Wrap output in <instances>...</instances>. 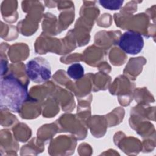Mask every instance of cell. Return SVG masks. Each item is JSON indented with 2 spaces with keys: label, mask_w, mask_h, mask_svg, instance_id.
<instances>
[{
  "label": "cell",
  "mask_w": 156,
  "mask_h": 156,
  "mask_svg": "<svg viewBox=\"0 0 156 156\" xmlns=\"http://www.w3.org/2000/svg\"><path fill=\"white\" fill-rule=\"evenodd\" d=\"M66 73L70 78L79 80L84 76V68L80 63H75L68 68Z\"/></svg>",
  "instance_id": "277c9868"
},
{
  "label": "cell",
  "mask_w": 156,
  "mask_h": 156,
  "mask_svg": "<svg viewBox=\"0 0 156 156\" xmlns=\"http://www.w3.org/2000/svg\"><path fill=\"white\" fill-rule=\"evenodd\" d=\"M118 44L119 47L126 53L136 55L142 51L144 46V40L140 33L133 30H127L122 34Z\"/></svg>",
  "instance_id": "3957f363"
},
{
  "label": "cell",
  "mask_w": 156,
  "mask_h": 156,
  "mask_svg": "<svg viewBox=\"0 0 156 156\" xmlns=\"http://www.w3.org/2000/svg\"><path fill=\"white\" fill-rule=\"evenodd\" d=\"M29 99L27 86L23 84L13 74L2 77L0 88V107L18 113Z\"/></svg>",
  "instance_id": "6da1fadb"
},
{
  "label": "cell",
  "mask_w": 156,
  "mask_h": 156,
  "mask_svg": "<svg viewBox=\"0 0 156 156\" xmlns=\"http://www.w3.org/2000/svg\"><path fill=\"white\" fill-rule=\"evenodd\" d=\"M26 73L34 83H44L51 77V66L44 58L37 57L29 60L26 65Z\"/></svg>",
  "instance_id": "7a4b0ae2"
},
{
  "label": "cell",
  "mask_w": 156,
  "mask_h": 156,
  "mask_svg": "<svg viewBox=\"0 0 156 156\" xmlns=\"http://www.w3.org/2000/svg\"><path fill=\"white\" fill-rule=\"evenodd\" d=\"M99 4L103 7L110 10H116L119 9L123 3V1L121 0H112V1H104L101 0L99 1Z\"/></svg>",
  "instance_id": "5b68a950"
}]
</instances>
